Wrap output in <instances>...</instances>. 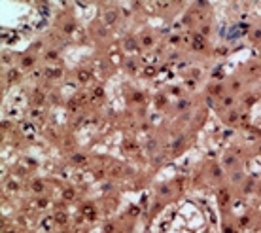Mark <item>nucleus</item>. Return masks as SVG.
Segmentation results:
<instances>
[{"instance_id":"nucleus-21","label":"nucleus","mask_w":261,"mask_h":233,"mask_svg":"<svg viewBox=\"0 0 261 233\" xmlns=\"http://www.w3.org/2000/svg\"><path fill=\"white\" fill-rule=\"evenodd\" d=\"M127 47L132 49V47H134V42H132V40H127Z\"/></svg>"},{"instance_id":"nucleus-12","label":"nucleus","mask_w":261,"mask_h":233,"mask_svg":"<svg viewBox=\"0 0 261 233\" xmlns=\"http://www.w3.org/2000/svg\"><path fill=\"white\" fill-rule=\"evenodd\" d=\"M223 104H225V106H231V104H233V99H231V97H225V99H223Z\"/></svg>"},{"instance_id":"nucleus-9","label":"nucleus","mask_w":261,"mask_h":233,"mask_svg":"<svg viewBox=\"0 0 261 233\" xmlns=\"http://www.w3.org/2000/svg\"><path fill=\"white\" fill-rule=\"evenodd\" d=\"M142 44H144V46H151V44H153L151 36H144V38H142Z\"/></svg>"},{"instance_id":"nucleus-13","label":"nucleus","mask_w":261,"mask_h":233,"mask_svg":"<svg viewBox=\"0 0 261 233\" xmlns=\"http://www.w3.org/2000/svg\"><path fill=\"white\" fill-rule=\"evenodd\" d=\"M74 161H78V163H83V161H85V157H83V155H74Z\"/></svg>"},{"instance_id":"nucleus-22","label":"nucleus","mask_w":261,"mask_h":233,"mask_svg":"<svg viewBox=\"0 0 261 233\" xmlns=\"http://www.w3.org/2000/svg\"><path fill=\"white\" fill-rule=\"evenodd\" d=\"M38 205H40V207H46V205H47V201H46V199H40V201H38Z\"/></svg>"},{"instance_id":"nucleus-15","label":"nucleus","mask_w":261,"mask_h":233,"mask_svg":"<svg viewBox=\"0 0 261 233\" xmlns=\"http://www.w3.org/2000/svg\"><path fill=\"white\" fill-rule=\"evenodd\" d=\"M178 108H180V110H184V108H187V100H182V102H178Z\"/></svg>"},{"instance_id":"nucleus-20","label":"nucleus","mask_w":261,"mask_h":233,"mask_svg":"<svg viewBox=\"0 0 261 233\" xmlns=\"http://www.w3.org/2000/svg\"><path fill=\"white\" fill-rule=\"evenodd\" d=\"M57 57V53H55V51H49V53H47V59H55Z\"/></svg>"},{"instance_id":"nucleus-17","label":"nucleus","mask_w":261,"mask_h":233,"mask_svg":"<svg viewBox=\"0 0 261 233\" xmlns=\"http://www.w3.org/2000/svg\"><path fill=\"white\" fill-rule=\"evenodd\" d=\"M155 74V68H146V76H153Z\"/></svg>"},{"instance_id":"nucleus-1","label":"nucleus","mask_w":261,"mask_h":233,"mask_svg":"<svg viewBox=\"0 0 261 233\" xmlns=\"http://www.w3.org/2000/svg\"><path fill=\"white\" fill-rule=\"evenodd\" d=\"M193 49H197V51L204 49V36L200 34V32H197L193 36Z\"/></svg>"},{"instance_id":"nucleus-6","label":"nucleus","mask_w":261,"mask_h":233,"mask_svg":"<svg viewBox=\"0 0 261 233\" xmlns=\"http://www.w3.org/2000/svg\"><path fill=\"white\" fill-rule=\"evenodd\" d=\"M32 190L36 191V193H40V191H44V184L40 182V180H36V182L32 184Z\"/></svg>"},{"instance_id":"nucleus-26","label":"nucleus","mask_w":261,"mask_h":233,"mask_svg":"<svg viewBox=\"0 0 261 233\" xmlns=\"http://www.w3.org/2000/svg\"><path fill=\"white\" fill-rule=\"evenodd\" d=\"M254 36H255V38H261V30H257V32H255Z\"/></svg>"},{"instance_id":"nucleus-10","label":"nucleus","mask_w":261,"mask_h":233,"mask_svg":"<svg viewBox=\"0 0 261 233\" xmlns=\"http://www.w3.org/2000/svg\"><path fill=\"white\" fill-rule=\"evenodd\" d=\"M47 74H49V78H57V76H61V70H47Z\"/></svg>"},{"instance_id":"nucleus-23","label":"nucleus","mask_w":261,"mask_h":233,"mask_svg":"<svg viewBox=\"0 0 261 233\" xmlns=\"http://www.w3.org/2000/svg\"><path fill=\"white\" fill-rule=\"evenodd\" d=\"M219 91H222V87H219V85H216L214 89H212V93H219Z\"/></svg>"},{"instance_id":"nucleus-3","label":"nucleus","mask_w":261,"mask_h":233,"mask_svg":"<svg viewBox=\"0 0 261 233\" xmlns=\"http://www.w3.org/2000/svg\"><path fill=\"white\" fill-rule=\"evenodd\" d=\"M89 78H91V74H89L87 70H79V72H78V80H79V82L85 83V82H89Z\"/></svg>"},{"instance_id":"nucleus-27","label":"nucleus","mask_w":261,"mask_h":233,"mask_svg":"<svg viewBox=\"0 0 261 233\" xmlns=\"http://www.w3.org/2000/svg\"><path fill=\"white\" fill-rule=\"evenodd\" d=\"M10 233H13V231H10Z\"/></svg>"},{"instance_id":"nucleus-8","label":"nucleus","mask_w":261,"mask_h":233,"mask_svg":"<svg viewBox=\"0 0 261 233\" xmlns=\"http://www.w3.org/2000/svg\"><path fill=\"white\" fill-rule=\"evenodd\" d=\"M34 65V59L32 57H25L23 59V66H32Z\"/></svg>"},{"instance_id":"nucleus-4","label":"nucleus","mask_w":261,"mask_h":233,"mask_svg":"<svg viewBox=\"0 0 261 233\" xmlns=\"http://www.w3.org/2000/svg\"><path fill=\"white\" fill-rule=\"evenodd\" d=\"M219 203L222 205L229 203V191L227 190H219Z\"/></svg>"},{"instance_id":"nucleus-25","label":"nucleus","mask_w":261,"mask_h":233,"mask_svg":"<svg viewBox=\"0 0 261 233\" xmlns=\"http://www.w3.org/2000/svg\"><path fill=\"white\" fill-rule=\"evenodd\" d=\"M132 99H134V100H142V95H140V93H136V95H134V97H132Z\"/></svg>"},{"instance_id":"nucleus-2","label":"nucleus","mask_w":261,"mask_h":233,"mask_svg":"<svg viewBox=\"0 0 261 233\" xmlns=\"http://www.w3.org/2000/svg\"><path fill=\"white\" fill-rule=\"evenodd\" d=\"M83 214H85L87 218L93 220L95 218V207H93V205H85V207H83Z\"/></svg>"},{"instance_id":"nucleus-24","label":"nucleus","mask_w":261,"mask_h":233,"mask_svg":"<svg viewBox=\"0 0 261 233\" xmlns=\"http://www.w3.org/2000/svg\"><path fill=\"white\" fill-rule=\"evenodd\" d=\"M208 30H210L208 27H203V32H200V34H203V36H204V34H208Z\"/></svg>"},{"instance_id":"nucleus-5","label":"nucleus","mask_w":261,"mask_h":233,"mask_svg":"<svg viewBox=\"0 0 261 233\" xmlns=\"http://www.w3.org/2000/svg\"><path fill=\"white\" fill-rule=\"evenodd\" d=\"M55 220H57L59 224H66V214L65 212H57V214H55Z\"/></svg>"},{"instance_id":"nucleus-16","label":"nucleus","mask_w":261,"mask_h":233,"mask_svg":"<svg viewBox=\"0 0 261 233\" xmlns=\"http://www.w3.org/2000/svg\"><path fill=\"white\" fill-rule=\"evenodd\" d=\"M72 195H74V191H72V190H66L65 191V197L66 199H72Z\"/></svg>"},{"instance_id":"nucleus-11","label":"nucleus","mask_w":261,"mask_h":233,"mask_svg":"<svg viewBox=\"0 0 261 233\" xmlns=\"http://www.w3.org/2000/svg\"><path fill=\"white\" fill-rule=\"evenodd\" d=\"M106 21H108V23H114V21H115V13H114V11H110V13L106 15Z\"/></svg>"},{"instance_id":"nucleus-18","label":"nucleus","mask_w":261,"mask_h":233,"mask_svg":"<svg viewBox=\"0 0 261 233\" xmlns=\"http://www.w3.org/2000/svg\"><path fill=\"white\" fill-rule=\"evenodd\" d=\"M236 121V114H231L229 116V123H235Z\"/></svg>"},{"instance_id":"nucleus-14","label":"nucleus","mask_w":261,"mask_h":233,"mask_svg":"<svg viewBox=\"0 0 261 233\" xmlns=\"http://www.w3.org/2000/svg\"><path fill=\"white\" fill-rule=\"evenodd\" d=\"M17 76H19L17 70H11V72H10V80H17Z\"/></svg>"},{"instance_id":"nucleus-19","label":"nucleus","mask_w":261,"mask_h":233,"mask_svg":"<svg viewBox=\"0 0 261 233\" xmlns=\"http://www.w3.org/2000/svg\"><path fill=\"white\" fill-rule=\"evenodd\" d=\"M72 30H74V25H66L65 27V32H72Z\"/></svg>"},{"instance_id":"nucleus-7","label":"nucleus","mask_w":261,"mask_h":233,"mask_svg":"<svg viewBox=\"0 0 261 233\" xmlns=\"http://www.w3.org/2000/svg\"><path fill=\"white\" fill-rule=\"evenodd\" d=\"M102 95H104L102 87H95V89H93V99H100Z\"/></svg>"}]
</instances>
